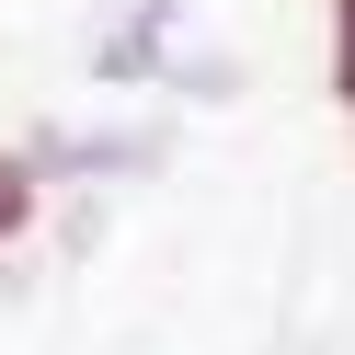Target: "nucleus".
<instances>
[{
  "instance_id": "1",
  "label": "nucleus",
  "mask_w": 355,
  "mask_h": 355,
  "mask_svg": "<svg viewBox=\"0 0 355 355\" xmlns=\"http://www.w3.org/2000/svg\"><path fill=\"white\" fill-rule=\"evenodd\" d=\"M126 69H161V12H138V24L103 46V80H126Z\"/></svg>"
},
{
  "instance_id": "2",
  "label": "nucleus",
  "mask_w": 355,
  "mask_h": 355,
  "mask_svg": "<svg viewBox=\"0 0 355 355\" xmlns=\"http://www.w3.org/2000/svg\"><path fill=\"white\" fill-rule=\"evenodd\" d=\"M12 218H24V172L0 161V230H12Z\"/></svg>"
}]
</instances>
